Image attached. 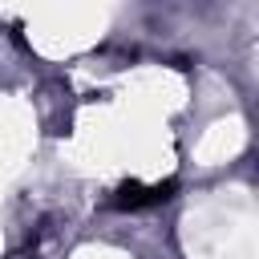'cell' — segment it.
<instances>
[{
    "label": "cell",
    "instance_id": "6da1fadb",
    "mask_svg": "<svg viewBox=\"0 0 259 259\" xmlns=\"http://www.w3.org/2000/svg\"><path fill=\"white\" fill-rule=\"evenodd\" d=\"M170 194H174V182H154V186L125 182V186H117V190H113L109 206H117V210H146V206H158V202H166Z\"/></svg>",
    "mask_w": 259,
    "mask_h": 259
}]
</instances>
